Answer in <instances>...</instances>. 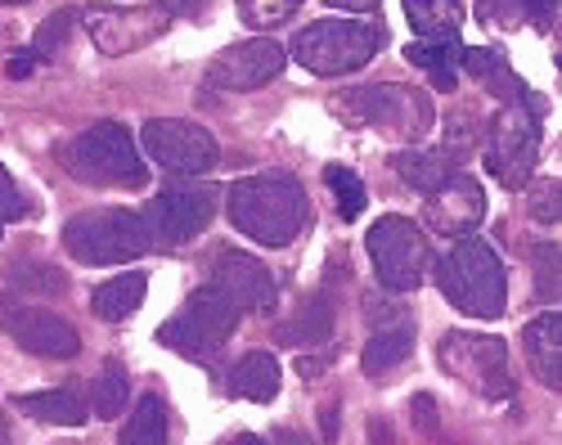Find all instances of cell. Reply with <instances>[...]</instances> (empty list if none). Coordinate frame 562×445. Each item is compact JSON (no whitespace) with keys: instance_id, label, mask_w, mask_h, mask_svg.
Listing matches in <instances>:
<instances>
[{"instance_id":"cell-36","label":"cell","mask_w":562,"mask_h":445,"mask_svg":"<svg viewBox=\"0 0 562 445\" xmlns=\"http://www.w3.org/2000/svg\"><path fill=\"white\" fill-rule=\"evenodd\" d=\"M14 284H27V288H36V293H64V288H68V279H64L59 271H32V265H19Z\"/></svg>"},{"instance_id":"cell-25","label":"cell","mask_w":562,"mask_h":445,"mask_svg":"<svg viewBox=\"0 0 562 445\" xmlns=\"http://www.w3.org/2000/svg\"><path fill=\"white\" fill-rule=\"evenodd\" d=\"M414 351V324H392V329H373V338L364 342V355H360V365L364 374H387L396 369L405 355Z\"/></svg>"},{"instance_id":"cell-16","label":"cell","mask_w":562,"mask_h":445,"mask_svg":"<svg viewBox=\"0 0 562 445\" xmlns=\"http://www.w3.org/2000/svg\"><path fill=\"white\" fill-rule=\"evenodd\" d=\"M212 288L225 293L239 310H270L279 297L274 275L248 252H221L212 265Z\"/></svg>"},{"instance_id":"cell-31","label":"cell","mask_w":562,"mask_h":445,"mask_svg":"<svg viewBox=\"0 0 562 445\" xmlns=\"http://www.w3.org/2000/svg\"><path fill=\"white\" fill-rule=\"evenodd\" d=\"M477 145H482V126H477V122H468L463 113H459V117H446V149H441V153H446L450 162H463Z\"/></svg>"},{"instance_id":"cell-6","label":"cell","mask_w":562,"mask_h":445,"mask_svg":"<svg viewBox=\"0 0 562 445\" xmlns=\"http://www.w3.org/2000/svg\"><path fill=\"white\" fill-rule=\"evenodd\" d=\"M338 113L347 117V126H379L392 140H424L432 117V104L424 91L414 85H360V91L338 100Z\"/></svg>"},{"instance_id":"cell-1","label":"cell","mask_w":562,"mask_h":445,"mask_svg":"<svg viewBox=\"0 0 562 445\" xmlns=\"http://www.w3.org/2000/svg\"><path fill=\"white\" fill-rule=\"evenodd\" d=\"M234 230H244L252 243L266 248H289L306 226H311V203L302 181L289 171H261L248 181H234L225 194Z\"/></svg>"},{"instance_id":"cell-43","label":"cell","mask_w":562,"mask_h":445,"mask_svg":"<svg viewBox=\"0 0 562 445\" xmlns=\"http://www.w3.org/2000/svg\"><path fill=\"white\" fill-rule=\"evenodd\" d=\"M369 436L379 441V445H392V432H387V423L379 419V423H369Z\"/></svg>"},{"instance_id":"cell-37","label":"cell","mask_w":562,"mask_h":445,"mask_svg":"<svg viewBox=\"0 0 562 445\" xmlns=\"http://www.w3.org/2000/svg\"><path fill=\"white\" fill-rule=\"evenodd\" d=\"M23 212H27V203H23L19 185H14V175L0 167V220H19Z\"/></svg>"},{"instance_id":"cell-39","label":"cell","mask_w":562,"mask_h":445,"mask_svg":"<svg viewBox=\"0 0 562 445\" xmlns=\"http://www.w3.org/2000/svg\"><path fill=\"white\" fill-rule=\"evenodd\" d=\"M518 5H522V14H531V23L540 32L558 27V0H518Z\"/></svg>"},{"instance_id":"cell-44","label":"cell","mask_w":562,"mask_h":445,"mask_svg":"<svg viewBox=\"0 0 562 445\" xmlns=\"http://www.w3.org/2000/svg\"><path fill=\"white\" fill-rule=\"evenodd\" d=\"M32 72V59L23 55V59H10V77H27Z\"/></svg>"},{"instance_id":"cell-27","label":"cell","mask_w":562,"mask_h":445,"mask_svg":"<svg viewBox=\"0 0 562 445\" xmlns=\"http://www.w3.org/2000/svg\"><path fill=\"white\" fill-rule=\"evenodd\" d=\"M122 445H167V406L154 391L139 396V406L131 410L122 427Z\"/></svg>"},{"instance_id":"cell-13","label":"cell","mask_w":562,"mask_h":445,"mask_svg":"<svg viewBox=\"0 0 562 445\" xmlns=\"http://www.w3.org/2000/svg\"><path fill=\"white\" fill-rule=\"evenodd\" d=\"M289 55L284 46H274L270 36H257V41H239V46H225L212 64H207V85L212 91H225V95H248V91H261L266 81H274L284 72Z\"/></svg>"},{"instance_id":"cell-42","label":"cell","mask_w":562,"mask_h":445,"mask_svg":"<svg viewBox=\"0 0 562 445\" xmlns=\"http://www.w3.org/2000/svg\"><path fill=\"white\" fill-rule=\"evenodd\" d=\"M274 445H311L302 432H293V427H274Z\"/></svg>"},{"instance_id":"cell-17","label":"cell","mask_w":562,"mask_h":445,"mask_svg":"<svg viewBox=\"0 0 562 445\" xmlns=\"http://www.w3.org/2000/svg\"><path fill=\"white\" fill-rule=\"evenodd\" d=\"M522 351H527V365L531 374L544 383V387H562V316H558V306L544 310L540 320H531L522 329Z\"/></svg>"},{"instance_id":"cell-15","label":"cell","mask_w":562,"mask_h":445,"mask_svg":"<svg viewBox=\"0 0 562 445\" xmlns=\"http://www.w3.org/2000/svg\"><path fill=\"white\" fill-rule=\"evenodd\" d=\"M482 216H486V194L463 171H450L446 185L428 194V226L441 239H468L482 226Z\"/></svg>"},{"instance_id":"cell-22","label":"cell","mask_w":562,"mask_h":445,"mask_svg":"<svg viewBox=\"0 0 562 445\" xmlns=\"http://www.w3.org/2000/svg\"><path fill=\"white\" fill-rule=\"evenodd\" d=\"M334 333V310H329V301L324 297H311V301H302L293 316L279 324V342L284 346H319L324 338Z\"/></svg>"},{"instance_id":"cell-9","label":"cell","mask_w":562,"mask_h":445,"mask_svg":"<svg viewBox=\"0 0 562 445\" xmlns=\"http://www.w3.org/2000/svg\"><path fill=\"white\" fill-rule=\"evenodd\" d=\"M369 256H373V271H379L383 288L414 293L428 271V239L409 216H383L369 230Z\"/></svg>"},{"instance_id":"cell-18","label":"cell","mask_w":562,"mask_h":445,"mask_svg":"<svg viewBox=\"0 0 562 445\" xmlns=\"http://www.w3.org/2000/svg\"><path fill=\"white\" fill-rule=\"evenodd\" d=\"M468 72H473L491 95H499L504 104H531V95H527V81L508 68V59L499 55V50H468L463 46V59H459Z\"/></svg>"},{"instance_id":"cell-35","label":"cell","mask_w":562,"mask_h":445,"mask_svg":"<svg viewBox=\"0 0 562 445\" xmlns=\"http://www.w3.org/2000/svg\"><path fill=\"white\" fill-rule=\"evenodd\" d=\"M522 5H518V0H482V5H477V19L482 23H495V27H518V14Z\"/></svg>"},{"instance_id":"cell-14","label":"cell","mask_w":562,"mask_h":445,"mask_svg":"<svg viewBox=\"0 0 562 445\" xmlns=\"http://www.w3.org/2000/svg\"><path fill=\"white\" fill-rule=\"evenodd\" d=\"M0 329H5L27 355H45V361H68L81 351V338L68 320L50 316V310H32L10 297H0Z\"/></svg>"},{"instance_id":"cell-10","label":"cell","mask_w":562,"mask_h":445,"mask_svg":"<svg viewBox=\"0 0 562 445\" xmlns=\"http://www.w3.org/2000/svg\"><path fill=\"white\" fill-rule=\"evenodd\" d=\"M441 365L454 383H463L477 396H508L513 378H508V346L499 338H482V333H446L441 338Z\"/></svg>"},{"instance_id":"cell-33","label":"cell","mask_w":562,"mask_h":445,"mask_svg":"<svg viewBox=\"0 0 562 445\" xmlns=\"http://www.w3.org/2000/svg\"><path fill=\"white\" fill-rule=\"evenodd\" d=\"M536 293L540 301H558V243L536 248Z\"/></svg>"},{"instance_id":"cell-41","label":"cell","mask_w":562,"mask_h":445,"mask_svg":"<svg viewBox=\"0 0 562 445\" xmlns=\"http://www.w3.org/2000/svg\"><path fill=\"white\" fill-rule=\"evenodd\" d=\"M324 5H334V10H351V14H369V10H379V0H324Z\"/></svg>"},{"instance_id":"cell-30","label":"cell","mask_w":562,"mask_h":445,"mask_svg":"<svg viewBox=\"0 0 562 445\" xmlns=\"http://www.w3.org/2000/svg\"><path fill=\"white\" fill-rule=\"evenodd\" d=\"M297 10H302V0H239L244 23L257 27V32H270L279 23H289Z\"/></svg>"},{"instance_id":"cell-8","label":"cell","mask_w":562,"mask_h":445,"mask_svg":"<svg viewBox=\"0 0 562 445\" xmlns=\"http://www.w3.org/2000/svg\"><path fill=\"white\" fill-rule=\"evenodd\" d=\"M540 158V122L536 104H504L486 126V167L499 185L518 190L531 181Z\"/></svg>"},{"instance_id":"cell-12","label":"cell","mask_w":562,"mask_h":445,"mask_svg":"<svg viewBox=\"0 0 562 445\" xmlns=\"http://www.w3.org/2000/svg\"><path fill=\"white\" fill-rule=\"evenodd\" d=\"M145 153L176 175H203L216 167L221 149L199 122H180V117H154L145 122Z\"/></svg>"},{"instance_id":"cell-28","label":"cell","mask_w":562,"mask_h":445,"mask_svg":"<svg viewBox=\"0 0 562 445\" xmlns=\"http://www.w3.org/2000/svg\"><path fill=\"white\" fill-rule=\"evenodd\" d=\"M126 396H131L126 369L122 365H104V374L90 383V410H95L100 419H117L126 410Z\"/></svg>"},{"instance_id":"cell-34","label":"cell","mask_w":562,"mask_h":445,"mask_svg":"<svg viewBox=\"0 0 562 445\" xmlns=\"http://www.w3.org/2000/svg\"><path fill=\"white\" fill-rule=\"evenodd\" d=\"M531 212L540 226H558V216H562V203H558V181H540L536 194H531Z\"/></svg>"},{"instance_id":"cell-38","label":"cell","mask_w":562,"mask_h":445,"mask_svg":"<svg viewBox=\"0 0 562 445\" xmlns=\"http://www.w3.org/2000/svg\"><path fill=\"white\" fill-rule=\"evenodd\" d=\"M409 414H414V427H418V432H424V436H437V400H432L428 391H418V396H414Z\"/></svg>"},{"instance_id":"cell-19","label":"cell","mask_w":562,"mask_h":445,"mask_svg":"<svg viewBox=\"0 0 562 445\" xmlns=\"http://www.w3.org/2000/svg\"><path fill=\"white\" fill-rule=\"evenodd\" d=\"M229 396H244V400H257V406H266V400L279 396V361L270 351H248L239 365L229 369Z\"/></svg>"},{"instance_id":"cell-3","label":"cell","mask_w":562,"mask_h":445,"mask_svg":"<svg viewBox=\"0 0 562 445\" xmlns=\"http://www.w3.org/2000/svg\"><path fill=\"white\" fill-rule=\"evenodd\" d=\"M383 23H360V19H319L297 32L293 41V59L315 72V77H342L364 68L373 55L383 50Z\"/></svg>"},{"instance_id":"cell-45","label":"cell","mask_w":562,"mask_h":445,"mask_svg":"<svg viewBox=\"0 0 562 445\" xmlns=\"http://www.w3.org/2000/svg\"><path fill=\"white\" fill-rule=\"evenodd\" d=\"M225 445H266V436H252V432H244V436H234V441H225Z\"/></svg>"},{"instance_id":"cell-2","label":"cell","mask_w":562,"mask_h":445,"mask_svg":"<svg viewBox=\"0 0 562 445\" xmlns=\"http://www.w3.org/2000/svg\"><path fill=\"white\" fill-rule=\"evenodd\" d=\"M437 288L450 306H459L473 320H499L508 301V279L495 248L477 235L454 239V248L437 261Z\"/></svg>"},{"instance_id":"cell-23","label":"cell","mask_w":562,"mask_h":445,"mask_svg":"<svg viewBox=\"0 0 562 445\" xmlns=\"http://www.w3.org/2000/svg\"><path fill=\"white\" fill-rule=\"evenodd\" d=\"M405 59H409V64H418V68H428L437 91H454L463 46H459V36H454V41H409Z\"/></svg>"},{"instance_id":"cell-26","label":"cell","mask_w":562,"mask_h":445,"mask_svg":"<svg viewBox=\"0 0 562 445\" xmlns=\"http://www.w3.org/2000/svg\"><path fill=\"white\" fill-rule=\"evenodd\" d=\"M409 27L418 32V41H454L459 36V5L454 0H405Z\"/></svg>"},{"instance_id":"cell-11","label":"cell","mask_w":562,"mask_h":445,"mask_svg":"<svg viewBox=\"0 0 562 445\" xmlns=\"http://www.w3.org/2000/svg\"><path fill=\"white\" fill-rule=\"evenodd\" d=\"M216 212V190L212 185H176V190H162L158 198L145 203L139 220L149 230V243H190L194 235L207 230V220Z\"/></svg>"},{"instance_id":"cell-32","label":"cell","mask_w":562,"mask_h":445,"mask_svg":"<svg viewBox=\"0 0 562 445\" xmlns=\"http://www.w3.org/2000/svg\"><path fill=\"white\" fill-rule=\"evenodd\" d=\"M72 23H77V19H72V10L55 14L50 23H41V27H36V41H32V55H36V59H50V55L64 46V41H68Z\"/></svg>"},{"instance_id":"cell-29","label":"cell","mask_w":562,"mask_h":445,"mask_svg":"<svg viewBox=\"0 0 562 445\" xmlns=\"http://www.w3.org/2000/svg\"><path fill=\"white\" fill-rule=\"evenodd\" d=\"M324 185L334 190V203H338V216L342 220H356L364 212L369 194H364V181H360L351 167H329V171H324Z\"/></svg>"},{"instance_id":"cell-20","label":"cell","mask_w":562,"mask_h":445,"mask_svg":"<svg viewBox=\"0 0 562 445\" xmlns=\"http://www.w3.org/2000/svg\"><path fill=\"white\" fill-rule=\"evenodd\" d=\"M14 406L27 414V419H41V423H59V427H81L86 423V400L77 387H59V391H27L19 396Z\"/></svg>"},{"instance_id":"cell-7","label":"cell","mask_w":562,"mask_h":445,"mask_svg":"<svg viewBox=\"0 0 562 445\" xmlns=\"http://www.w3.org/2000/svg\"><path fill=\"white\" fill-rule=\"evenodd\" d=\"M234 324H239V306L207 284L158 329V342L180 351V355H190V361H212V355L229 342Z\"/></svg>"},{"instance_id":"cell-5","label":"cell","mask_w":562,"mask_h":445,"mask_svg":"<svg viewBox=\"0 0 562 445\" xmlns=\"http://www.w3.org/2000/svg\"><path fill=\"white\" fill-rule=\"evenodd\" d=\"M59 158L77 181H90V185H126V190L145 185V162H139L135 140L122 122H100L81 130V136L64 145Z\"/></svg>"},{"instance_id":"cell-46","label":"cell","mask_w":562,"mask_h":445,"mask_svg":"<svg viewBox=\"0 0 562 445\" xmlns=\"http://www.w3.org/2000/svg\"><path fill=\"white\" fill-rule=\"evenodd\" d=\"M0 445H5V414H0Z\"/></svg>"},{"instance_id":"cell-24","label":"cell","mask_w":562,"mask_h":445,"mask_svg":"<svg viewBox=\"0 0 562 445\" xmlns=\"http://www.w3.org/2000/svg\"><path fill=\"white\" fill-rule=\"evenodd\" d=\"M392 167H396V175L405 185H414L418 194H432V190L446 185V175H450L454 162L446 153H437V149H401L392 158Z\"/></svg>"},{"instance_id":"cell-40","label":"cell","mask_w":562,"mask_h":445,"mask_svg":"<svg viewBox=\"0 0 562 445\" xmlns=\"http://www.w3.org/2000/svg\"><path fill=\"white\" fill-rule=\"evenodd\" d=\"M319 427H324V441H338V427H342L338 406H324V410H319Z\"/></svg>"},{"instance_id":"cell-21","label":"cell","mask_w":562,"mask_h":445,"mask_svg":"<svg viewBox=\"0 0 562 445\" xmlns=\"http://www.w3.org/2000/svg\"><path fill=\"white\" fill-rule=\"evenodd\" d=\"M145 293H149V279L139 275V271H131V275H117V279L100 284L95 297H90V306H95V316H100V320L122 324V320L135 316L139 306H145Z\"/></svg>"},{"instance_id":"cell-4","label":"cell","mask_w":562,"mask_h":445,"mask_svg":"<svg viewBox=\"0 0 562 445\" xmlns=\"http://www.w3.org/2000/svg\"><path fill=\"white\" fill-rule=\"evenodd\" d=\"M64 248L86 265H122V261L145 256L154 243H149V230H145V220H139V212L95 207V212L72 216L64 226Z\"/></svg>"},{"instance_id":"cell-47","label":"cell","mask_w":562,"mask_h":445,"mask_svg":"<svg viewBox=\"0 0 562 445\" xmlns=\"http://www.w3.org/2000/svg\"><path fill=\"white\" fill-rule=\"evenodd\" d=\"M0 5H27V0H0Z\"/></svg>"}]
</instances>
